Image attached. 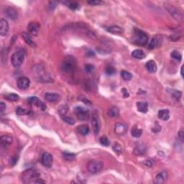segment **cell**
<instances>
[{
	"label": "cell",
	"mask_w": 184,
	"mask_h": 184,
	"mask_svg": "<svg viewBox=\"0 0 184 184\" xmlns=\"http://www.w3.org/2000/svg\"><path fill=\"white\" fill-rule=\"evenodd\" d=\"M40 173L35 169H29L22 173L21 179H22V181L25 183H45L40 178Z\"/></svg>",
	"instance_id": "cell-1"
},
{
	"label": "cell",
	"mask_w": 184,
	"mask_h": 184,
	"mask_svg": "<svg viewBox=\"0 0 184 184\" xmlns=\"http://www.w3.org/2000/svg\"><path fill=\"white\" fill-rule=\"evenodd\" d=\"M148 41V37L147 34L140 29L135 28L134 30V35L132 38V42L138 46H144Z\"/></svg>",
	"instance_id": "cell-2"
},
{
	"label": "cell",
	"mask_w": 184,
	"mask_h": 184,
	"mask_svg": "<svg viewBox=\"0 0 184 184\" xmlns=\"http://www.w3.org/2000/svg\"><path fill=\"white\" fill-rule=\"evenodd\" d=\"M25 51L22 49L17 50L13 53L11 58V62L15 68H18L22 66L25 59Z\"/></svg>",
	"instance_id": "cell-3"
},
{
	"label": "cell",
	"mask_w": 184,
	"mask_h": 184,
	"mask_svg": "<svg viewBox=\"0 0 184 184\" xmlns=\"http://www.w3.org/2000/svg\"><path fill=\"white\" fill-rule=\"evenodd\" d=\"M61 68L63 71L66 73H72L76 68L75 60L71 56L66 57L61 65Z\"/></svg>",
	"instance_id": "cell-4"
},
{
	"label": "cell",
	"mask_w": 184,
	"mask_h": 184,
	"mask_svg": "<svg viewBox=\"0 0 184 184\" xmlns=\"http://www.w3.org/2000/svg\"><path fill=\"white\" fill-rule=\"evenodd\" d=\"M164 7L167 12L172 16L173 18H175L177 20H182L183 19V15L181 12L178 10L176 7H174L172 4H169V3H165Z\"/></svg>",
	"instance_id": "cell-5"
},
{
	"label": "cell",
	"mask_w": 184,
	"mask_h": 184,
	"mask_svg": "<svg viewBox=\"0 0 184 184\" xmlns=\"http://www.w3.org/2000/svg\"><path fill=\"white\" fill-rule=\"evenodd\" d=\"M91 125L95 135H98L100 131V129H101V121H100L99 114L96 111H94L92 113Z\"/></svg>",
	"instance_id": "cell-6"
},
{
	"label": "cell",
	"mask_w": 184,
	"mask_h": 184,
	"mask_svg": "<svg viewBox=\"0 0 184 184\" xmlns=\"http://www.w3.org/2000/svg\"><path fill=\"white\" fill-rule=\"evenodd\" d=\"M103 163L99 160H91L88 163L87 168L91 173L96 174L103 169Z\"/></svg>",
	"instance_id": "cell-7"
},
{
	"label": "cell",
	"mask_w": 184,
	"mask_h": 184,
	"mask_svg": "<svg viewBox=\"0 0 184 184\" xmlns=\"http://www.w3.org/2000/svg\"><path fill=\"white\" fill-rule=\"evenodd\" d=\"M74 113L78 119L81 121L87 120L89 117V112L82 106H77L74 109Z\"/></svg>",
	"instance_id": "cell-8"
},
{
	"label": "cell",
	"mask_w": 184,
	"mask_h": 184,
	"mask_svg": "<svg viewBox=\"0 0 184 184\" xmlns=\"http://www.w3.org/2000/svg\"><path fill=\"white\" fill-rule=\"evenodd\" d=\"M40 26V24L36 22H32L27 26V30H28L29 34L33 35L34 36H37L38 33H39Z\"/></svg>",
	"instance_id": "cell-9"
},
{
	"label": "cell",
	"mask_w": 184,
	"mask_h": 184,
	"mask_svg": "<svg viewBox=\"0 0 184 184\" xmlns=\"http://www.w3.org/2000/svg\"><path fill=\"white\" fill-rule=\"evenodd\" d=\"M41 162L45 167L51 168L53 165V156L48 153H43L42 155Z\"/></svg>",
	"instance_id": "cell-10"
},
{
	"label": "cell",
	"mask_w": 184,
	"mask_h": 184,
	"mask_svg": "<svg viewBox=\"0 0 184 184\" xmlns=\"http://www.w3.org/2000/svg\"><path fill=\"white\" fill-rule=\"evenodd\" d=\"M27 101H28L29 103H30V104H34V105L38 106V107L40 108L41 110L45 111L46 109V104H45L43 101H40V100L38 99V97H36V96L29 97L28 99H27Z\"/></svg>",
	"instance_id": "cell-11"
},
{
	"label": "cell",
	"mask_w": 184,
	"mask_h": 184,
	"mask_svg": "<svg viewBox=\"0 0 184 184\" xmlns=\"http://www.w3.org/2000/svg\"><path fill=\"white\" fill-rule=\"evenodd\" d=\"M127 131V127L123 122H118L114 127V132L118 135H123Z\"/></svg>",
	"instance_id": "cell-12"
},
{
	"label": "cell",
	"mask_w": 184,
	"mask_h": 184,
	"mask_svg": "<svg viewBox=\"0 0 184 184\" xmlns=\"http://www.w3.org/2000/svg\"><path fill=\"white\" fill-rule=\"evenodd\" d=\"M5 14L9 17V19L12 20H15L18 18L19 17V13L18 11L14 7H7L5 9Z\"/></svg>",
	"instance_id": "cell-13"
},
{
	"label": "cell",
	"mask_w": 184,
	"mask_h": 184,
	"mask_svg": "<svg viewBox=\"0 0 184 184\" xmlns=\"http://www.w3.org/2000/svg\"><path fill=\"white\" fill-rule=\"evenodd\" d=\"M30 84V79L27 77H21L17 80V86L20 89H27Z\"/></svg>",
	"instance_id": "cell-14"
},
{
	"label": "cell",
	"mask_w": 184,
	"mask_h": 184,
	"mask_svg": "<svg viewBox=\"0 0 184 184\" xmlns=\"http://www.w3.org/2000/svg\"><path fill=\"white\" fill-rule=\"evenodd\" d=\"M9 24L4 19H1L0 21V34L1 36H6L9 33Z\"/></svg>",
	"instance_id": "cell-15"
},
{
	"label": "cell",
	"mask_w": 184,
	"mask_h": 184,
	"mask_svg": "<svg viewBox=\"0 0 184 184\" xmlns=\"http://www.w3.org/2000/svg\"><path fill=\"white\" fill-rule=\"evenodd\" d=\"M13 142V138L9 135H4L1 137V145L4 148H8L12 145Z\"/></svg>",
	"instance_id": "cell-16"
},
{
	"label": "cell",
	"mask_w": 184,
	"mask_h": 184,
	"mask_svg": "<svg viewBox=\"0 0 184 184\" xmlns=\"http://www.w3.org/2000/svg\"><path fill=\"white\" fill-rule=\"evenodd\" d=\"M167 178V173L165 171H162L158 173L154 178V183L157 184H163Z\"/></svg>",
	"instance_id": "cell-17"
},
{
	"label": "cell",
	"mask_w": 184,
	"mask_h": 184,
	"mask_svg": "<svg viewBox=\"0 0 184 184\" xmlns=\"http://www.w3.org/2000/svg\"><path fill=\"white\" fill-rule=\"evenodd\" d=\"M158 117L161 120L167 121L168 119L170 118V112H169L168 109H161V110L158 112Z\"/></svg>",
	"instance_id": "cell-18"
},
{
	"label": "cell",
	"mask_w": 184,
	"mask_h": 184,
	"mask_svg": "<svg viewBox=\"0 0 184 184\" xmlns=\"http://www.w3.org/2000/svg\"><path fill=\"white\" fill-rule=\"evenodd\" d=\"M45 99L50 102H56L60 99V96L56 93H46L45 94Z\"/></svg>",
	"instance_id": "cell-19"
},
{
	"label": "cell",
	"mask_w": 184,
	"mask_h": 184,
	"mask_svg": "<svg viewBox=\"0 0 184 184\" xmlns=\"http://www.w3.org/2000/svg\"><path fill=\"white\" fill-rule=\"evenodd\" d=\"M22 37L24 39V40H25V43H26L28 46L31 47H35V46H36V44H35V42L33 41V38H32V37L30 36V35L29 33H22Z\"/></svg>",
	"instance_id": "cell-20"
},
{
	"label": "cell",
	"mask_w": 184,
	"mask_h": 184,
	"mask_svg": "<svg viewBox=\"0 0 184 184\" xmlns=\"http://www.w3.org/2000/svg\"><path fill=\"white\" fill-rule=\"evenodd\" d=\"M108 32H109L110 33L114 34V35H121L124 33V30L122 27L119 26H111L108 28Z\"/></svg>",
	"instance_id": "cell-21"
},
{
	"label": "cell",
	"mask_w": 184,
	"mask_h": 184,
	"mask_svg": "<svg viewBox=\"0 0 184 184\" xmlns=\"http://www.w3.org/2000/svg\"><path fill=\"white\" fill-rule=\"evenodd\" d=\"M145 68L150 73H155L157 71V66L154 61H149L147 62Z\"/></svg>",
	"instance_id": "cell-22"
},
{
	"label": "cell",
	"mask_w": 184,
	"mask_h": 184,
	"mask_svg": "<svg viewBox=\"0 0 184 184\" xmlns=\"http://www.w3.org/2000/svg\"><path fill=\"white\" fill-rule=\"evenodd\" d=\"M137 109L139 112L142 113H146L148 111V104L147 102L139 101L137 103Z\"/></svg>",
	"instance_id": "cell-23"
},
{
	"label": "cell",
	"mask_w": 184,
	"mask_h": 184,
	"mask_svg": "<svg viewBox=\"0 0 184 184\" xmlns=\"http://www.w3.org/2000/svg\"><path fill=\"white\" fill-rule=\"evenodd\" d=\"M132 56L136 59H143L145 58L146 55H145V53L142 50L137 49L132 51Z\"/></svg>",
	"instance_id": "cell-24"
},
{
	"label": "cell",
	"mask_w": 184,
	"mask_h": 184,
	"mask_svg": "<svg viewBox=\"0 0 184 184\" xmlns=\"http://www.w3.org/2000/svg\"><path fill=\"white\" fill-rule=\"evenodd\" d=\"M107 114L110 117H112V118H116V117H119V109L117 107V106H112V107H111L110 109L108 110Z\"/></svg>",
	"instance_id": "cell-25"
},
{
	"label": "cell",
	"mask_w": 184,
	"mask_h": 184,
	"mask_svg": "<svg viewBox=\"0 0 184 184\" xmlns=\"http://www.w3.org/2000/svg\"><path fill=\"white\" fill-rule=\"evenodd\" d=\"M89 131H90L89 127H88V126L86 125H82L78 126V127H77V132H78L79 134H81V135H84V136L85 135H88Z\"/></svg>",
	"instance_id": "cell-26"
},
{
	"label": "cell",
	"mask_w": 184,
	"mask_h": 184,
	"mask_svg": "<svg viewBox=\"0 0 184 184\" xmlns=\"http://www.w3.org/2000/svg\"><path fill=\"white\" fill-rule=\"evenodd\" d=\"M142 133H143V130H142L141 129L138 128V127H134L132 129L131 134L134 138H140V137L142 135Z\"/></svg>",
	"instance_id": "cell-27"
},
{
	"label": "cell",
	"mask_w": 184,
	"mask_h": 184,
	"mask_svg": "<svg viewBox=\"0 0 184 184\" xmlns=\"http://www.w3.org/2000/svg\"><path fill=\"white\" fill-rule=\"evenodd\" d=\"M146 152V148L143 145H139L135 149V153L138 155H143Z\"/></svg>",
	"instance_id": "cell-28"
},
{
	"label": "cell",
	"mask_w": 184,
	"mask_h": 184,
	"mask_svg": "<svg viewBox=\"0 0 184 184\" xmlns=\"http://www.w3.org/2000/svg\"><path fill=\"white\" fill-rule=\"evenodd\" d=\"M63 158L66 161H72L75 160L76 155L71 153H63Z\"/></svg>",
	"instance_id": "cell-29"
},
{
	"label": "cell",
	"mask_w": 184,
	"mask_h": 184,
	"mask_svg": "<svg viewBox=\"0 0 184 184\" xmlns=\"http://www.w3.org/2000/svg\"><path fill=\"white\" fill-rule=\"evenodd\" d=\"M19 98H20V96L17 94H16V93H9V94L6 95L5 96V99L9 100V101H18Z\"/></svg>",
	"instance_id": "cell-30"
},
{
	"label": "cell",
	"mask_w": 184,
	"mask_h": 184,
	"mask_svg": "<svg viewBox=\"0 0 184 184\" xmlns=\"http://www.w3.org/2000/svg\"><path fill=\"white\" fill-rule=\"evenodd\" d=\"M158 45V40L157 38L155 37V38H152L150 42L149 45H148V49H150V50L154 49V48H155Z\"/></svg>",
	"instance_id": "cell-31"
},
{
	"label": "cell",
	"mask_w": 184,
	"mask_h": 184,
	"mask_svg": "<svg viewBox=\"0 0 184 184\" xmlns=\"http://www.w3.org/2000/svg\"><path fill=\"white\" fill-rule=\"evenodd\" d=\"M121 76H122V78L125 81H130L131 80L132 78V75L130 72L126 71H122L121 72Z\"/></svg>",
	"instance_id": "cell-32"
},
{
	"label": "cell",
	"mask_w": 184,
	"mask_h": 184,
	"mask_svg": "<svg viewBox=\"0 0 184 184\" xmlns=\"http://www.w3.org/2000/svg\"><path fill=\"white\" fill-rule=\"evenodd\" d=\"M170 56H171V57L173 58L176 60V61H181V59H182V55L180 54V53H179L178 51H172V53H171Z\"/></svg>",
	"instance_id": "cell-33"
},
{
	"label": "cell",
	"mask_w": 184,
	"mask_h": 184,
	"mask_svg": "<svg viewBox=\"0 0 184 184\" xmlns=\"http://www.w3.org/2000/svg\"><path fill=\"white\" fill-rule=\"evenodd\" d=\"M68 106H66V105L61 106L58 108L59 114L61 116H63V117H64V116H66V113H67V112H68Z\"/></svg>",
	"instance_id": "cell-34"
},
{
	"label": "cell",
	"mask_w": 184,
	"mask_h": 184,
	"mask_svg": "<svg viewBox=\"0 0 184 184\" xmlns=\"http://www.w3.org/2000/svg\"><path fill=\"white\" fill-rule=\"evenodd\" d=\"M171 96L174 98V99L178 100L182 96V93L180 91H177V90H171V91L170 92Z\"/></svg>",
	"instance_id": "cell-35"
},
{
	"label": "cell",
	"mask_w": 184,
	"mask_h": 184,
	"mask_svg": "<svg viewBox=\"0 0 184 184\" xmlns=\"http://www.w3.org/2000/svg\"><path fill=\"white\" fill-rule=\"evenodd\" d=\"M113 150H114V151L116 153H117V154H121V153H122V146L117 143H115L114 145H113Z\"/></svg>",
	"instance_id": "cell-36"
},
{
	"label": "cell",
	"mask_w": 184,
	"mask_h": 184,
	"mask_svg": "<svg viewBox=\"0 0 184 184\" xmlns=\"http://www.w3.org/2000/svg\"><path fill=\"white\" fill-rule=\"evenodd\" d=\"M106 73L107 75L112 76L114 75L116 73V69L115 68L113 67L112 66H109L106 68Z\"/></svg>",
	"instance_id": "cell-37"
},
{
	"label": "cell",
	"mask_w": 184,
	"mask_h": 184,
	"mask_svg": "<svg viewBox=\"0 0 184 184\" xmlns=\"http://www.w3.org/2000/svg\"><path fill=\"white\" fill-rule=\"evenodd\" d=\"M99 142L102 145H104V146L107 147L109 145V140H108V138L105 136L101 137V138L99 139Z\"/></svg>",
	"instance_id": "cell-38"
},
{
	"label": "cell",
	"mask_w": 184,
	"mask_h": 184,
	"mask_svg": "<svg viewBox=\"0 0 184 184\" xmlns=\"http://www.w3.org/2000/svg\"><path fill=\"white\" fill-rule=\"evenodd\" d=\"M63 119L64 122H66V123L69 124V125H73L74 122H75L74 119H73L72 117H66V116H64V117H63Z\"/></svg>",
	"instance_id": "cell-39"
},
{
	"label": "cell",
	"mask_w": 184,
	"mask_h": 184,
	"mask_svg": "<svg viewBox=\"0 0 184 184\" xmlns=\"http://www.w3.org/2000/svg\"><path fill=\"white\" fill-rule=\"evenodd\" d=\"M68 6V7L70 9H73V10H77V9H79L78 4L76 2H69Z\"/></svg>",
	"instance_id": "cell-40"
},
{
	"label": "cell",
	"mask_w": 184,
	"mask_h": 184,
	"mask_svg": "<svg viewBox=\"0 0 184 184\" xmlns=\"http://www.w3.org/2000/svg\"><path fill=\"white\" fill-rule=\"evenodd\" d=\"M16 112H17V114H18V115H23V114H25L27 113L26 109H23V108L20 107V106H19V107L17 108V109H16Z\"/></svg>",
	"instance_id": "cell-41"
},
{
	"label": "cell",
	"mask_w": 184,
	"mask_h": 184,
	"mask_svg": "<svg viewBox=\"0 0 184 184\" xmlns=\"http://www.w3.org/2000/svg\"><path fill=\"white\" fill-rule=\"evenodd\" d=\"M88 4L92 6H96V5H99V4H103V1H99V0H93V1H87Z\"/></svg>",
	"instance_id": "cell-42"
},
{
	"label": "cell",
	"mask_w": 184,
	"mask_h": 184,
	"mask_svg": "<svg viewBox=\"0 0 184 184\" xmlns=\"http://www.w3.org/2000/svg\"><path fill=\"white\" fill-rule=\"evenodd\" d=\"M17 160H18V156H17L15 155L12 156V158H11L10 159V165H15L16 163H17Z\"/></svg>",
	"instance_id": "cell-43"
},
{
	"label": "cell",
	"mask_w": 184,
	"mask_h": 184,
	"mask_svg": "<svg viewBox=\"0 0 184 184\" xmlns=\"http://www.w3.org/2000/svg\"><path fill=\"white\" fill-rule=\"evenodd\" d=\"M93 66L92 65H90V64H87V65L85 66V71L87 73H91L93 71Z\"/></svg>",
	"instance_id": "cell-44"
},
{
	"label": "cell",
	"mask_w": 184,
	"mask_h": 184,
	"mask_svg": "<svg viewBox=\"0 0 184 184\" xmlns=\"http://www.w3.org/2000/svg\"><path fill=\"white\" fill-rule=\"evenodd\" d=\"M156 125H157V126H155L154 128H153V131L154 132H158L160 131V130H161L160 126L158 125V123H156Z\"/></svg>",
	"instance_id": "cell-45"
},
{
	"label": "cell",
	"mask_w": 184,
	"mask_h": 184,
	"mask_svg": "<svg viewBox=\"0 0 184 184\" xmlns=\"http://www.w3.org/2000/svg\"><path fill=\"white\" fill-rule=\"evenodd\" d=\"M6 109V105L4 102H1L0 104V112L2 113Z\"/></svg>",
	"instance_id": "cell-46"
},
{
	"label": "cell",
	"mask_w": 184,
	"mask_h": 184,
	"mask_svg": "<svg viewBox=\"0 0 184 184\" xmlns=\"http://www.w3.org/2000/svg\"><path fill=\"white\" fill-rule=\"evenodd\" d=\"M122 92L123 93V96L125 98H127L129 96V93L127 91V90L126 88H122Z\"/></svg>",
	"instance_id": "cell-47"
},
{
	"label": "cell",
	"mask_w": 184,
	"mask_h": 184,
	"mask_svg": "<svg viewBox=\"0 0 184 184\" xmlns=\"http://www.w3.org/2000/svg\"><path fill=\"white\" fill-rule=\"evenodd\" d=\"M183 138H184V136H183V131L179 132H178V138H179V140H181L182 143H183Z\"/></svg>",
	"instance_id": "cell-48"
},
{
	"label": "cell",
	"mask_w": 184,
	"mask_h": 184,
	"mask_svg": "<svg viewBox=\"0 0 184 184\" xmlns=\"http://www.w3.org/2000/svg\"><path fill=\"white\" fill-rule=\"evenodd\" d=\"M145 164H146V165H148V167H151V166L153 165V163H152L151 160H147Z\"/></svg>",
	"instance_id": "cell-49"
},
{
	"label": "cell",
	"mask_w": 184,
	"mask_h": 184,
	"mask_svg": "<svg viewBox=\"0 0 184 184\" xmlns=\"http://www.w3.org/2000/svg\"><path fill=\"white\" fill-rule=\"evenodd\" d=\"M88 56H94V53L93 51H88Z\"/></svg>",
	"instance_id": "cell-50"
},
{
	"label": "cell",
	"mask_w": 184,
	"mask_h": 184,
	"mask_svg": "<svg viewBox=\"0 0 184 184\" xmlns=\"http://www.w3.org/2000/svg\"><path fill=\"white\" fill-rule=\"evenodd\" d=\"M183 66H182V67H181V76H183Z\"/></svg>",
	"instance_id": "cell-51"
}]
</instances>
